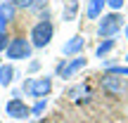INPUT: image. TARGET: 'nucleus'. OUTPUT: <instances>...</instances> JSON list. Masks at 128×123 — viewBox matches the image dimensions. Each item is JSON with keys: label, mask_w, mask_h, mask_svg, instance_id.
Returning <instances> with one entry per match:
<instances>
[{"label": "nucleus", "mask_w": 128, "mask_h": 123, "mask_svg": "<svg viewBox=\"0 0 128 123\" xmlns=\"http://www.w3.org/2000/svg\"><path fill=\"white\" fill-rule=\"evenodd\" d=\"M10 5L14 9H28V7H33V0H10Z\"/></svg>", "instance_id": "obj_15"}, {"label": "nucleus", "mask_w": 128, "mask_h": 123, "mask_svg": "<svg viewBox=\"0 0 128 123\" xmlns=\"http://www.w3.org/2000/svg\"><path fill=\"white\" fill-rule=\"evenodd\" d=\"M12 78H14V69L10 66V64H0V85L7 88L10 83H12Z\"/></svg>", "instance_id": "obj_11"}, {"label": "nucleus", "mask_w": 128, "mask_h": 123, "mask_svg": "<svg viewBox=\"0 0 128 123\" xmlns=\"http://www.w3.org/2000/svg\"><path fill=\"white\" fill-rule=\"evenodd\" d=\"M5 114L12 116V119H28V116H31V109L26 107V102H24V100L12 97V100L5 104Z\"/></svg>", "instance_id": "obj_6"}, {"label": "nucleus", "mask_w": 128, "mask_h": 123, "mask_svg": "<svg viewBox=\"0 0 128 123\" xmlns=\"http://www.w3.org/2000/svg\"><path fill=\"white\" fill-rule=\"evenodd\" d=\"M45 107H48V100H38V102H36V107L31 109V114H33V116H40L43 111H45Z\"/></svg>", "instance_id": "obj_16"}, {"label": "nucleus", "mask_w": 128, "mask_h": 123, "mask_svg": "<svg viewBox=\"0 0 128 123\" xmlns=\"http://www.w3.org/2000/svg\"><path fill=\"white\" fill-rule=\"evenodd\" d=\"M83 45H86V40H83V36H74L69 43H64V47H62V52L64 55H78V52L83 50Z\"/></svg>", "instance_id": "obj_9"}, {"label": "nucleus", "mask_w": 128, "mask_h": 123, "mask_svg": "<svg viewBox=\"0 0 128 123\" xmlns=\"http://www.w3.org/2000/svg\"><path fill=\"white\" fill-rule=\"evenodd\" d=\"M107 5H109V7L114 9V12H119V9L124 7V0H107Z\"/></svg>", "instance_id": "obj_19"}, {"label": "nucleus", "mask_w": 128, "mask_h": 123, "mask_svg": "<svg viewBox=\"0 0 128 123\" xmlns=\"http://www.w3.org/2000/svg\"><path fill=\"white\" fill-rule=\"evenodd\" d=\"M38 66H40V62H31V64H28V69H31V71H38Z\"/></svg>", "instance_id": "obj_21"}, {"label": "nucleus", "mask_w": 128, "mask_h": 123, "mask_svg": "<svg viewBox=\"0 0 128 123\" xmlns=\"http://www.w3.org/2000/svg\"><path fill=\"white\" fill-rule=\"evenodd\" d=\"M76 0H69V7H66V12H64V19H74V14H76Z\"/></svg>", "instance_id": "obj_17"}, {"label": "nucleus", "mask_w": 128, "mask_h": 123, "mask_svg": "<svg viewBox=\"0 0 128 123\" xmlns=\"http://www.w3.org/2000/svg\"><path fill=\"white\" fill-rule=\"evenodd\" d=\"M126 38H128V26H126Z\"/></svg>", "instance_id": "obj_22"}, {"label": "nucleus", "mask_w": 128, "mask_h": 123, "mask_svg": "<svg viewBox=\"0 0 128 123\" xmlns=\"http://www.w3.org/2000/svg\"><path fill=\"white\" fill-rule=\"evenodd\" d=\"M24 90L28 92L31 97H38V100H45L52 90V78L48 76H40V78H28L24 81Z\"/></svg>", "instance_id": "obj_2"}, {"label": "nucleus", "mask_w": 128, "mask_h": 123, "mask_svg": "<svg viewBox=\"0 0 128 123\" xmlns=\"http://www.w3.org/2000/svg\"><path fill=\"white\" fill-rule=\"evenodd\" d=\"M121 24H124V19H121L119 12H112V14H104L100 21V26H97V33L104 38H114L116 33L121 31Z\"/></svg>", "instance_id": "obj_5"}, {"label": "nucleus", "mask_w": 128, "mask_h": 123, "mask_svg": "<svg viewBox=\"0 0 128 123\" xmlns=\"http://www.w3.org/2000/svg\"><path fill=\"white\" fill-rule=\"evenodd\" d=\"M100 85H102V90H104L107 95H112V97H121V95H126V90H128L126 78L112 76V73H104V76H102Z\"/></svg>", "instance_id": "obj_4"}, {"label": "nucleus", "mask_w": 128, "mask_h": 123, "mask_svg": "<svg viewBox=\"0 0 128 123\" xmlns=\"http://www.w3.org/2000/svg\"><path fill=\"white\" fill-rule=\"evenodd\" d=\"M69 97H71V100H86L88 97V88L86 85H76V88H71V90H69Z\"/></svg>", "instance_id": "obj_13"}, {"label": "nucleus", "mask_w": 128, "mask_h": 123, "mask_svg": "<svg viewBox=\"0 0 128 123\" xmlns=\"http://www.w3.org/2000/svg\"><path fill=\"white\" fill-rule=\"evenodd\" d=\"M86 64H88V59H86L83 55H81V57H76V59H71V62H66V59H64L60 66H57V73H60L62 78H71V76H76V73L81 71Z\"/></svg>", "instance_id": "obj_7"}, {"label": "nucleus", "mask_w": 128, "mask_h": 123, "mask_svg": "<svg viewBox=\"0 0 128 123\" xmlns=\"http://www.w3.org/2000/svg\"><path fill=\"white\" fill-rule=\"evenodd\" d=\"M10 40H12V38L7 36V31H5V33H0V52H2V50H7Z\"/></svg>", "instance_id": "obj_18"}, {"label": "nucleus", "mask_w": 128, "mask_h": 123, "mask_svg": "<svg viewBox=\"0 0 128 123\" xmlns=\"http://www.w3.org/2000/svg\"><path fill=\"white\" fill-rule=\"evenodd\" d=\"M114 45H116V40H114V38H107L104 43H100V45H97L95 55H97V57H104V55H107V52H109V50H112Z\"/></svg>", "instance_id": "obj_12"}, {"label": "nucleus", "mask_w": 128, "mask_h": 123, "mask_svg": "<svg viewBox=\"0 0 128 123\" xmlns=\"http://www.w3.org/2000/svg\"><path fill=\"white\" fill-rule=\"evenodd\" d=\"M31 40H26L24 36H17V38H12L10 40V45H7V59H28L31 57Z\"/></svg>", "instance_id": "obj_3"}, {"label": "nucleus", "mask_w": 128, "mask_h": 123, "mask_svg": "<svg viewBox=\"0 0 128 123\" xmlns=\"http://www.w3.org/2000/svg\"><path fill=\"white\" fill-rule=\"evenodd\" d=\"M107 73H112V76H124V78H128V66H107Z\"/></svg>", "instance_id": "obj_14"}, {"label": "nucleus", "mask_w": 128, "mask_h": 123, "mask_svg": "<svg viewBox=\"0 0 128 123\" xmlns=\"http://www.w3.org/2000/svg\"><path fill=\"white\" fill-rule=\"evenodd\" d=\"M126 59H128V55H126Z\"/></svg>", "instance_id": "obj_23"}, {"label": "nucleus", "mask_w": 128, "mask_h": 123, "mask_svg": "<svg viewBox=\"0 0 128 123\" xmlns=\"http://www.w3.org/2000/svg\"><path fill=\"white\" fill-rule=\"evenodd\" d=\"M52 36H55V26H52L50 19H40V21H36L33 28H31V47H38V50H40V47L50 45Z\"/></svg>", "instance_id": "obj_1"}, {"label": "nucleus", "mask_w": 128, "mask_h": 123, "mask_svg": "<svg viewBox=\"0 0 128 123\" xmlns=\"http://www.w3.org/2000/svg\"><path fill=\"white\" fill-rule=\"evenodd\" d=\"M104 5H107V0H90V2H88V9H86L88 19H100Z\"/></svg>", "instance_id": "obj_10"}, {"label": "nucleus", "mask_w": 128, "mask_h": 123, "mask_svg": "<svg viewBox=\"0 0 128 123\" xmlns=\"http://www.w3.org/2000/svg\"><path fill=\"white\" fill-rule=\"evenodd\" d=\"M12 19H14V7L10 2H2L0 5V33L7 31V26H10Z\"/></svg>", "instance_id": "obj_8"}, {"label": "nucleus", "mask_w": 128, "mask_h": 123, "mask_svg": "<svg viewBox=\"0 0 128 123\" xmlns=\"http://www.w3.org/2000/svg\"><path fill=\"white\" fill-rule=\"evenodd\" d=\"M43 5L48 7V0H33V9H43Z\"/></svg>", "instance_id": "obj_20"}]
</instances>
